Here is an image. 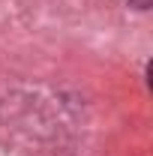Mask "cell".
I'll list each match as a JSON object with an SVG mask.
<instances>
[{"label":"cell","mask_w":153,"mask_h":156,"mask_svg":"<svg viewBox=\"0 0 153 156\" xmlns=\"http://www.w3.org/2000/svg\"><path fill=\"white\" fill-rule=\"evenodd\" d=\"M129 3H132L135 9H147V6H150V0H129Z\"/></svg>","instance_id":"obj_1"}]
</instances>
